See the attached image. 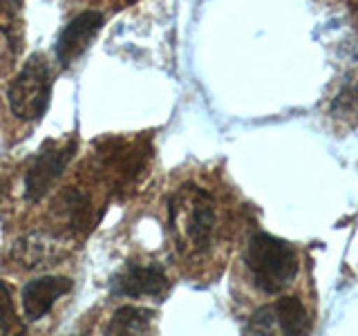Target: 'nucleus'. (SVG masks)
Wrapping results in <instances>:
<instances>
[{"mask_svg":"<svg viewBox=\"0 0 358 336\" xmlns=\"http://www.w3.org/2000/svg\"><path fill=\"white\" fill-rule=\"evenodd\" d=\"M166 222L177 267L197 280L217 278L238 229L229 190L213 177H188L168 195Z\"/></svg>","mask_w":358,"mask_h":336,"instance_id":"obj_1","label":"nucleus"},{"mask_svg":"<svg viewBox=\"0 0 358 336\" xmlns=\"http://www.w3.org/2000/svg\"><path fill=\"white\" fill-rule=\"evenodd\" d=\"M242 283L262 298H275L294 287L300 276V253L291 242L266 231L246 238L240 255Z\"/></svg>","mask_w":358,"mask_h":336,"instance_id":"obj_2","label":"nucleus"},{"mask_svg":"<svg viewBox=\"0 0 358 336\" xmlns=\"http://www.w3.org/2000/svg\"><path fill=\"white\" fill-rule=\"evenodd\" d=\"M150 157L152 144L148 137L121 134V137L96 139L83 162L110 188L112 197H121L139 184L141 175L150 164Z\"/></svg>","mask_w":358,"mask_h":336,"instance_id":"obj_3","label":"nucleus"},{"mask_svg":"<svg viewBox=\"0 0 358 336\" xmlns=\"http://www.w3.org/2000/svg\"><path fill=\"white\" fill-rule=\"evenodd\" d=\"M54 70L43 52L31 54L7 88L9 112L20 123H38L50 106Z\"/></svg>","mask_w":358,"mask_h":336,"instance_id":"obj_4","label":"nucleus"},{"mask_svg":"<svg viewBox=\"0 0 358 336\" xmlns=\"http://www.w3.org/2000/svg\"><path fill=\"white\" fill-rule=\"evenodd\" d=\"M76 150H78L76 134L45 141L27 162L25 175H22V197H25V202L38 204L41 200L48 197L54 190V186L61 182L67 166L72 164Z\"/></svg>","mask_w":358,"mask_h":336,"instance_id":"obj_5","label":"nucleus"},{"mask_svg":"<svg viewBox=\"0 0 358 336\" xmlns=\"http://www.w3.org/2000/svg\"><path fill=\"white\" fill-rule=\"evenodd\" d=\"M313 328V316L307 300L300 294H285L275 296L271 302H262L249 321L244 325V332L249 334H309Z\"/></svg>","mask_w":358,"mask_h":336,"instance_id":"obj_6","label":"nucleus"},{"mask_svg":"<svg viewBox=\"0 0 358 336\" xmlns=\"http://www.w3.org/2000/svg\"><path fill=\"white\" fill-rule=\"evenodd\" d=\"M173 283L162 262L150 258L128 260L110 280V294L132 300H164Z\"/></svg>","mask_w":358,"mask_h":336,"instance_id":"obj_7","label":"nucleus"},{"mask_svg":"<svg viewBox=\"0 0 358 336\" xmlns=\"http://www.w3.org/2000/svg\"><path fill=\"white\" fill-rule=\"evenodd\" d=\"M106 16L101 9H85L67 22L56 41V59L61 67H70L96 38L99 29L103 27Z\"/></svg>","mask_w":358,"mask_h":336,"instance_id":"obj_8","label":"nucleus"},{"mask_svg":"<svg viewBox=\"0 0 358 336\" xmlns=\"http://www.w3.org/2000/svg\"><path fill=\"white\" fill-rule=\"evenodd\" d=\"M70 289H72V278L67 276H41L29 280L22 287L20 294L22 316H25L27 323H36L45 318L56 302L65 294H70Z\"/></svg>","mask_w":358,"mask_h":336,"instance_id":"obj_9","label":"nucleus"},{"mask_svg":"<svg viewBox=\"0 0 358 336\" xmlns=\"http://www.w3.org/2000/svg\"><path fill=\"white\" fill-rule=\"evenodd\" d=\"M22 52V0H0V83Z\"/></svg>","mask_w":358,"mask_h":336,"instance_id":"obj_10","label":"nucleus"},{"mask_svg":"<svg viewBox=\"0 0 358 336\" xmlns=\"http://www.w3.org/2000/svg\"><path fill=\"white\" fill-rule=\"evenodd\" d=\"M157 312L141 305H121L106 323V334H150Z\"/></svg>","mask_w":358,"mask_h":336,"instance_id":"obj_11","label":"nucleus"},{"mask_svg":"<svg viewBox=\"0 0 358 336\" xmlns=\"http://www.w3.org/2000/svg\"><path fill=\"white\" fill-rule=\"evenodd\" d=\"M25 323L18 318L14 307V291L11 287L0 280V334H25Z\"/></svg>","mask_w":358,"mask_h":336,"instance_id":"obj_12","label":"nucleus"},{"mask_svg":"<svg viewBox=\"0 0 358 336\" xmlns=\"http://www.w3.org/2000/svg\"><path fill=\"white\" fill-rule=\"evenodd\" d=\"M331 115L336 119H358V85L347 83L331 104Z\"/></svg>","mask_w":358,"mask_h":336,"instance_id":"obj_13","label":"nucleus"},{"mask_svg":"<svg viewBox=\"0 0 358 336\" xmlns=\"http://www.w3.org/2000/svg\"><path fill=\"white\" fill-rule=\"evenodd\" d=\"M78 3H85V5H108V7H121L130 3V0H78Z\"/></svg>","mask_w":358,"mask_h":336,"instance_id":"obj_14","label":"nucleus"},{"mask_svg":"<svg viewBox=\"0 0 358 336\" xmlns=\"http://www.w3.org/2000/svg\"><path fill=\"white\" fill-rule=\"evenodd\" d=\"M354 9H356V16H358V0H356V7Z\"/></svg>","mask_w":358,"mask_h":336,"instance_id":"obj_15","label":"nucleus"}]
</instances>
